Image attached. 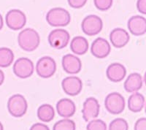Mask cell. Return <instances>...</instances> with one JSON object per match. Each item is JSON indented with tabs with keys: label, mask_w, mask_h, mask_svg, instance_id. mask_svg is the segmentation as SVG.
<instances>
[{
	"label": "cell",
	"mask_w": 146,
	"mask_h": 130,
	"mask_svg": "<svg viewBox=\"0 0 146 130\" xmlns=\"http://www.w3.org/2000/svg\"><path fill=\"white\" fill-rule=\"evenodd\" d=\"M103 22L100 17L96 15H89L83 20L81 23L82 31L88 36H95L101 32Z\"/></svg>",
	"instance_id": "ba28073f"
},
{
	"label": "cell",
	"mask_w": 146,
	"mask_h": 130,
	"mask_svg": "<svg viewBox=\"0 0 146 130\" xmlns=\"http://www.w3.org/2000/svg\"><path fill=\"white\" fill-rule=\"evenodd\" d=\"M70 7L75 9H79L84 7L88 0H67Z\"/></svg>",
	"instance_id": "4316f807"
},
{
	"label": "cell",
	"mask_w": 146,
	"mask_h": 130,
	"mask_svg": "<svg viewBox=\"0 0 146 130\" xmlns=\"http://www.w3.org/2000/svg\"><path fill=\"white\" fill-rule=\"evenodd\" d=\"M110 40L115 48H121L129 43L130 36L127 31L123 29L115 28L110 34Z\"/></svg>",
	"instance_id": "9a60e30c"
},
{
	"label": "cell",
	"mask_w": 146,
	"mask_h": 130,
	"mask_svg": "<svg viewBox=\"0 0 146 130\" xmlns=\"http://www.w3.org/2000/svg\"><path fill=\"white\" fill-rule=\"evenodd\" d=\"M56 71V63L52 57L40 58L36 64V74L42 78H50Z\"/></svg>",
	"instance_id": "5b68a950"
},
{
	"label": "cell",
	"mask_w": 146,
	"mask_h": 130,
	"mask_svg": "<svg viewBox=\"0 0 146 130\" xmlns=\"http://www.w3.org/2000/svg\"><path fill=\"white\" fill-rule=\"evenodd\" d=\"M56 110L58 115L67 119L75 115L76 112V105L70 99H61L56 103Z\"/></svg>",
	"instance_id": "e0dca14e"
},
{
	"label": "cell",
	"mask_w": 146,
	"mask_h": 130,
	"mask_svg": "<svg viewBox=\"0 0 146 130\" xmlns=\"http://www.w3.org/2000/svg\"><path fill=\"white\" fill-rule=\"evenodd\" d=\"M3 25H4L3 18H2V15L0 14V31L2 30V29L3 28Z\"/></svg>",
	"instance_id": "1f68e13d"
},
{
	"label": "cell",
	"mask_w": 146,
	"mask_h": 130,
	"mask_svg": "<svg viewBox=\"0 0 146 130\" xmlns=\"http://www.w3.org/2000/svg\"><path fill=\"white\" fill-rule=\"evenodd\" d=\"M137 8L140 13L146 14V0H137Z\"/></svg>",
	"instance_id": "f1b7e54d"
},
{
	"label": "cell",
	"mask_w": 146,
	"mask_h": 130,
	"mask_svg": "<svg viewBox=\"0 0 146 130\" xmlns=\"http://www.w3.org/2000/svg\"><path fill=\"white\" fill-rule=\"evenodd\" d=\"M6 24L13 31L21 30L27 23V16L23 12L18 9H13L7 12L5 16Z\"/></svg>",
	"instance_id": "9c48e42d"
},
{
	"label": "cell",
	"mask_w": 146,
	"mask_h": 130,
	"mask_svg": "<svg viewBox=\"0 0 146 130\" xmlns=\"http://www.w3.org/2000/svg\"><path fill=\"white\" fill-rule=\"evenodd\" d=\"M0 130H4V127L3 125H2V123L1 121H0Z\"/></svg>",
	"instance_id": "d6a6232c"
},
{
	"label": "cell",
	"mask_w": 146,
	"mask_h": 130,
	"mask_svg": "<svg viewBox=\"0 0 146 130\" xmlns=\"http://www.w3.org/2000/svg\"><path fill=\"white\" fill-rule=\"evenodd\" d=\"M29 130H50V129L45 123H36L31 127Z\"/></svg>",
	"instance_id": "f546056e"
},
{
	"label": "cell",
	"mask_w": 146,
	"mask_h": 130,
	"mask_svg": "<svg viewBox=\"0 0 146 130\" xmlns=\"http://www.w3.org/2000/svg\"><path fill=\"white\" fill-rule=\"evenodd\" d=\"M46 21L51 27H66L71 21V15L68 11L62 7L50 9L46 15Z\"/></svg>",
	"instance_id": "7a4b0ae2"
},
{
	"label": "cell",
	"mask_w": 146,
	"mask_h": 130,
	"mask_svg": "<svg viewBox=\"0 0 146 130\" xmlns=\"http://www.w3.org/2000/svg\"><path fill=\"white\" fill-rule=\"evenodd\" d=\"M14 61V54L9 48H0V67H10Z\"/></svg>",
	"instance_id": "7402d4cb"
},
{
	"label": "cell",
	"mask_w": 146,
	"mask_h": 130,
	"mask_svg": "<svg viewBox=\"0 0 146 130\" xmlns=\"http://www.w3.org/2000/svg\"><path fill=\"white\" fill-rule=\"evenodd\" d=\"M105 106L110 113L113 115L121 113L126 106L124 97L118 92H112L105 97Z\"/></svg>",
	"instance_id": "277c9868"
},
{
	"label": "cell",
	"mask_w": 146,
	"mask_h": 130,
	"mask_svg": "<svg viewBox=\"0 0 146 130\" xmlns=\"http://www.w3.org/2000/svg\"><path fill=\"white\" fill-rule=\"evenodd\" d=\"M127 27L131 34L135 36H143L146 32V19L140 15L131 17L127 23Z\"/></svg>",
	"instance_id": "5bb4252c"
},
{
	"label": "cell",
	"mask_w": 146,
	"mask_h": 130,
	"mask_svg": "<svg viewBox=\"0 0 146 130\" xmlns=\"http://www.w3.org/2000/svg\"><path fill=\"white\" fill-rule=\"evenodd\" d=\"M5 81V73L2 70H0V86L3 84Z\"/></svg>",
	"instance_id": "4dcf8cb0"
},
{
	"label": "cell",
	"mask_w": 146,
	"mask_h": 130,
	"mask_svg": "<svg viewBox=\"0 0 146 130\" xmlns=\"http://www.w3.org/2000/svg\"><path fill=\"white\" fill-rule=\"evenodd\" d=\"M106 75L108 80L111 82L119 83L126 77V69L122 64L113 63L107 68Z\"/></svg>",
	"instance_id": "2e32d148"
},
{
	"label": "cell",
	"mask_w": 146,
	"mask_h": 130,
	"mask_svg": "<svg viewBox=\"0 0 146 130\" xmlns=\"http://www.w3.org/2000/svg\"><path fill=\"white\" fill-rule=\"evenodd\" d=\"M89 48L88 40L82 36H77L70 42V50L76 55H84L87 53Z\"/></svg>",
	"instance_id": "d6986e66"
},
{
	"label": "cell",
	"mask_w": 146,
	"mask_h": 130,
	"mask_svg": "<svg viewBox=\"0 0 146 130\" xmlns=\"http://www.w3.org/2000/svg\"><path fill=\"white\" fill-rule=\"evenodd\" d=\"M135 130H146V119L140 118L135 124Z\"/></svg>",
	"instance_id": "83f0119b"
},
{
	"label": "cell",
	"mask_w": 146,
	"mask_h": 130,
	"mask_svg": "<svg viewBox=\"0 0 146 130\" xmlns=\"http://www.w3.org/2000/svg\"><path fill=\"white\" fill-rule=\"evenodd\" d=\"M62 64L63 70L68 74H78L82 69L80 59L74 54H66L62 57Z\"/></svg>",
	"instance_id": "4fadbf2b"
},
{
	"label": "cell",
	"mask_w": 146,
	"mask_h": 130,
	"mask_svg": "<svg viewBox=\"0 0 146 130\" xmlns=\"http://www.w3.org/2000/svg\"><path fill=\"white\" fill-rule=\"evenodd\" d=\"M63 91L69 96L78 95L83 89V81L76 76H69L63 79L62 82Z\"/></svg>",
	"instance_id": "8fae6325"
},
{
	"label": "cell",
	"mask_w": 146,
	"mask_h": 130,
	"mask_svg": "<svg viewBox=\"0 0 146 130\" xmlns=\"http://www.w3.org/2000/svg\"><path fill=\"white\" fill-rule=\"evenodd\" d=\"M143 85V80L142 75L137 72H134L127 77L123 84V87L128 93H135L141 89Z\"/></svg>",
	"instance_id": "ac0fdd59"
},
{
	"label": "cell",
	"mask_w": 146,
	"mask_h": 130,
	"mask_svg": "<svg viewBox=\"0 0 146 130\" xmlns=\"http://www.w3.org/2000/svg\"><path fill=\"white\" fill-rule=\"evenodd\" d=\"M76 124L71 119H64L58 121L53 126V130H75Z\"/></svg>",
	"instance_id": "603a6c76"
},
{
	"label": "cell",
	"mask_w": 146,
	"mask_h": 130,
	"mask_svg": "<svg viewBox=\"0 0 146 130\" xmlns=\"http://www.w3.org/2000/svg\"><path fill=\"white\" fill-rule=\"evenodd\" d=\"M13 72L18 78H28L32 76L35 71V65L31 59L27 57L18 58L13 64Z\"/></svg>",
	"instance_id": "8992f818"
},
{
	"label": "cell",
	"mask_w": 146,
	"mask_h": 130,
	"mask_svg": "<svg viewBox=\"0 0 146 130\" xmlns=\"http://www.w3.org/2000/svg\"><path fill=\"white\" fill-rule=\"evenodd\" d=\"M28 103L26 98L20 94L11 96L7 101L9 113L14 118H21L27 113Z\"/></svg>",
	"instance_id": "3957f363"
},
{
	"label": "cell",
	"mask_w": 146,
	"mask_h": 130,
	"mask_svg": "<svg viewBox=\"0 0 146 130\" xmlns=\"http://www.w3.org/2000/svg\"><path fill=\"white\" fill-rule=\"evenodd\" d=\"M113 0H94L95 7L101 11H106L111 8Z\"/></svg>",
	"instance_id": "484cf974"
},
{
	"label": "cell",
	"mask_w": 146,
	"mask_h": 130,
	"mask_svg": "<svg viewBox=\"0 0 146 130\" xmlns=\"http://www.w3.org/2000/svg\"><path fill=\"white\" fill-rule=\"evenodd\" d=\"M87 130H108L107 124L101 119H93L89 121L86 126Z\"/></svg>",
	"instance_id": "d4e9b609"
},
{
	"label": "cell",
	"mask_w": 146,
	"mask_h": 130,
	"mask_svg": "<svg viewBox=\"0 0 146 130\" xmlns=\"http://www.w3.org/2000/svg\"><path fill=\"white\" fill-rule=\"evenodd\" d=\"M55 116V110L53 106L49 104H43L37 109V117L41 121L50 122Z\"/></svg>",
	"instance_id": "44dd1931"
},
{
	"label": "cell",
	"mask_w": 146,
	"mask_h": 130,
	"mask_svg": "<svg viewBox=\"0 0 146 130\" xmlns=\"http://www.w3.org/2000/svg\"><path fill=\"white\" fill-rule=\"evenodd\" d=\"M145 97L139 92H135L129 96L128 99V108L133 113H139L145 107Z\"/></svg>",
	"instance_id": "ffe728a7"
},
{
	"label": "cell",
	"mask_w": 146,
	"mask_h": 130,
	"mask_svg": "<svg viewBox=\"0 0 146 130\" xmlns=\"http://www.w3.org/2000/svg\"><path fill=\"white\" fill-rule=\"evenodd\" d=\"M48 40L52 48L61 50L67 46L70 40V35L65 29H56L50 32Z\"/></svg>",
	"instance_id": "52a82bcc"
},
{
	"label": "cell",
	"mask_w": 146,
	"mask_h": 130,
	"mask_svg": "<svg viewBox=\"0 0 146 130\" xmlns=\"http://www.w3.org/2000/svg\"><path fill=\"white\" fill-rule=\"evenodd\" d=\"M108 130H129V123L125 119L117 118L110 122Z\"/></svg>",
	"instance_id": "cb8c5ba5"
},
{
	"label": "cell",
	"mask_w": 146,
	"mask_h": 130,
	"mask_svg": "<svg viewBox=\"0 0 146 130\" xmlns=\"http://www.w3.org/2000/svg\"><path fill=\"white\" fill-rule=\"evenodd\" d=\"M18 43L22 50L27 52L34 51L40 45V34L34 29H25L18 34Z\"/></svg>",
	"instance_id": "6da1fadb"
},
{
	"label": "cell",
	"mask_w": 146,
	"mask_h": 130,
	"mask_svg": "<svg viewBox=\"0 0 146 130\" xmlns=\"http://www.w3.org/2000/svg\"><path fill=\"white\" fill-rule=\"evenodd\" d=\"M100 111V105L98 100L94 97H88L83 102L82 114L86 121H89L99 116Z\"/></svg>",
	"instance_id": "30bf717a"
},
{
	"label": "cell",
	"mask_w": 146,
	"mask_h": 130,
	"mask_svg": "<svg viewBox=\"0 0 146 130\" xmlns=\"http://www.w3.org/2000/svg\"><path fill=\"white\" fill-rule=\"evenodd\" d=\"M111 47L109 42L102 37H98L92 42L91 46V54L97 58H105L109 56Z\"/></svg>",
	"instance_id": "7c38bea8"
}]
</instances>
